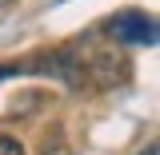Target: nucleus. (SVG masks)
<instances>
[{"mask_svg": "<svg viewBox=\"0 0 160 155\" xmlns=\"http://www.w3.org/2000/svg\"><path fill=\"white\" fill-rule=\"evenodd\" d=\"M12 72H16V68H0V80H4V76H12Z\"/></svg>", "mask_w": 160, "mask_h": 155, "instance_id": "obj_5", "label": "nucleus"}, {"mask_svg": "<svg viewBox=\"0 0 160 155\" xmlns=\"http://www.w3.org/2000/svg\"><path fill=\"white\" fill-rule=\"evenodd\" d=\"M0 155H24V147H20L12 135H0Z\"/></svg>", "mask_w": 160, "mask_h": 155, "instance_id": "obj_4", "label": "nucleus"}, {"mask_svg": "<svg viewBox=\"0 0 160 155\" xmlns=\"http://www.w3.org/2000/svg\"><path fill=\"white\" fill-rule=\"evenodd\" d=\"M48 72H52V76H60L68 88H88L84 60H80L76 52H68V48H60V52H52V56H48Z\"/></svg>", "mask_w": 160, "mask_h": 155, "instance_id": "obj_2", "label": "nucleus"}, {"mask_svg": "<svg viewBox=\"0 0 160 155\" xmlns=\"http://www.w3.org/2000/svg\"><path fill=\"white\" fill-rule=\"evenodd\" d=\"M124 64H128V60L100 52V56H92L88 64H84V72H92V76H96V88H108V84H120V80L128 76V68H124Z\"/></svg>", "mask_w": 160, "mask_h": 155, "instance_id": "obj_3", "label": "nucleus"}, {"mask_svg": "<svg viewBox=\"0 0 160 155\" xmlns=\"http://www.w3.org/2000/svg\"><path fill=\"white\" fill-rule=\"evenodd\" d=\"M108 36L124 44H156V20L144 12H116L108 20Z\"/></svg>", "mask_w": 160, "mask_h": 155, "instance_id": "obj_1", "label": "nucleus"}]
</instances>
